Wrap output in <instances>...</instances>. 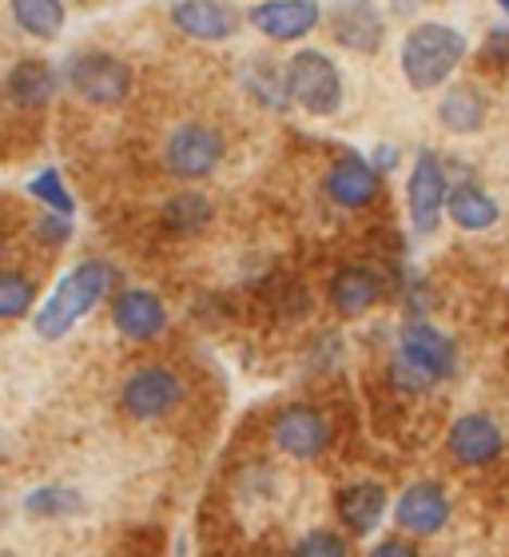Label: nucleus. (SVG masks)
<instances>
[{
	"label": "nucleus",
	"mask_w": 509,
	"mask_h": 557,
	"mask_svg": "<svg viewBox=\"0 0 509 557\" xmlns=\"http://www.w3.org/2000/svg\"><path fill=\"white\" fill-rule=\"evenodd\" d=\"M446 215H450L462 232H486V227H494V223L501 220V208L486 187L458 184L454 191H446Z\"/></svg>",
	"instance_id": "20"
},
{
	"label": "nucleus",
	"mask_w": 509,
	"mask_h": 557,
	"mask_svg": "<svg viewBox=\"0 0 509 557\" xmlns=\"http://www.w3.org/2000/svg\"><path fill=\"white\" fill-rule=\"evenodd\" d=\"M299 554H311V557H343L347 554V542L335 534V530H314V534L299 537Z\"/></svg>",
	"instance_id": "28"
},
{
	"label": "nucleus",
	"mask_w": 509,
	"mask_h": 557,
	"mask_svg": "<svg viewBox=\"0 0 509 557\" xmlns=\"http://www.w3.org/2000/svg\"><path fill=\"white\" fill-rule=\"evenodd\" d=\"M187 398V383L167 367H139L120 386V407L136 422H156L167 418Z\"/></svg>",
	"instance_id": "6"
},
{
	"label": "nucleus",
	"mask_w": 509,
	"mask_h": 557,
	"mask_svg": "<svg viewBox=\"0 0 509 557\" xmlns=\"http://www.w3.org/2000/svg\"><path fill=\"white\" fill-rule=\"evenodd\" d=\"M69 84L84 104L112 108L127 100L132 84H136V72L112 52H80V57L69 60Z\"/></svg>",
	"instance_id": "5"
},
{
	"label": "nucleus",
	"mask_w": 509,
	"mask_h": 557,
	"mask_svg": "<svg viewBox=\"0 0 509 557\" xmlns=\"http://www.w3.org/2000/svg\"><path fill=\"white\" fill-rule=\"evenodd\" d=\"M498 4H501V12H509V0H498Z\"/></svg>",
	"instance_id": "33"
},
{
	"label": "nucleus",
	"mask_w": 509,
	"mask_h": 557,
	"mask_svg": "<svg viewBox=\"0 0 509 557\" xmlns=\"http://www.w3.org/2000/svg\"><path fill=\"white\" fill-rule=\"evenodd\" d=\"M112 287H116V268L104 263V259H88L80 268H72L69 275L52 287V295L36 307V319H33L36 335L48 338V343H52V338H64L84 314L92 311L96 302L112 295Z\"/></svg>",
	"instance_id": "1"
},
{
	"label": "nucleus",
	"mask_w": 509,
	"mask_h": 557,
	"mask_svg": "<svg viewBox=\"0 0 509 557\" xmlns=\"http://www.w3.org/2000/svg\"><path fill=\"white\" fill-rule=\"evenodd\" d=\"M0 256H4V232H0Z\"/></svg>",
	"instance_id": "34"
},
{
	"label": "nucleus",
	"mask_w": 509,
	"mask_h": 557,
	"mask_svg": "<svg viewBox=\"0 0 509 557\" xmlns=\"http://www.w3.org/2000/svg\"><path fill=\"white\" fill-rule=\"evenodd\" d=\"M9 9L12 21L36 40H57L64 33V21H69L64 0H9Z\"/></svg>",
	"instance_id": "22"
},
{
	"label": "nucleus",
	"mask_w": 509,
	"mask_h": 557,
	"mask_svg": "<svg viewBox=\"0 0 509 557\" xmlns=\"http://www.w3.org/2000/svg\"><path fill=\"white\" fill-rule=\"evenodd\" d=\"M489 116V100L477 84H454L450 92L442 96L438 104V124L454 136H474Z\"/></svg>",
	"instance_id": "19"
},
{
	"label": "nucleus",
	"mask_w": 509,
	"mask_h": 557,
	"mask_svg": "<svg viewBox=\"0 0 509 557\" xmlns=\"http://www.w3.org/2000/svg\"><path fill=\"white\" fill-rule=\"evenodd\" d=\"M378 299H382V278L371 268H362V263H347V268L331 278V302L347 319L367 314Z\"/></svg>",
	"instance_id": "18"
},
{
	"label": "nucleus",
	"mask_w": 509,
	"mask_h": 557,
	"mask_svg": "<svg viewBox=\"0 0 509 557\" xmlns=\"http://www.w3.org/2000/svg\"><path fill=\"white\" fill-rule=\"evenodd\" d=\"M454 367H458V347H454V338L438 326L414 323L402 326V338H398V355L390 362V383L394 391H402V395H426L430 386L442 383V379H450Z\"/></svg>",
	"instance_id": "2"
},
{
	"label": "nucleus",
	"mask_w": 509,
	"mask_h": 557,
	"mask_svg": "<svg viewBox=\"0 0 509 557\" xmlns=\"http://www.w3.org/2000/svg\"><path fill=\"white\" fill-rule=\"evenodd\" d=\"M410 554H414V546H410V542H398V537L374 546V557H410Z\"/></svg>",
	"instance_id": "32"
},
{
	"label": "nucleus",
	"mask_w": 509,
	"mask_h": 557,
	"mask_svg": "<svg viewBox=\"0 0 509 557\" xmlns=\"http://www.w3.org/2000/svg\"><path fill=\"white\" fill-rule=\"evenodd\" d=\"M446 450L458 466H489L506 450V434L489 414H462L446 430Z\"/></svg>",
	"instance_id": "12"
},
{
	"label": "nucleus",
	"mask_w": 509,
	"mask_h": 557,
	"mask_svg": "<svg viewBox=\"0 0 509 557\" xmlns=\"http://www.w3.org/2000/svg\"><path fill=\"white\" fill-rule=\"evenodd\" d=\"M287 96L290 104H299L311 116H335L343 108V72L326 52L319 48H302L287 60Z\"/></svg>",
	"instance_id": "4"
},
{
	"label": "nucleus",
	"mask_w": 509,
	"mask_h": 557,
	"mask_svg": "<svg viewBox=\"0 0 509 557\" xmlns=\"http://www.w3.org/2000/svg\"><path fill=\"white\" fill-rule=\"evenodd\" d=\"M335 510H338V522L347 525L350 534L367 537L386 518V490L378 482H355V486H347L338 494Z\"/></svg>",
	"instance_id": "17"
},
{
	"label": "nucleus",
	"mask_w": 509,
	"mask_h": 557,
	"mask_svg": "<svg viewBox=\"0 0 509 557\" xmlns=\"http://www.w3.org/2000/svg\"><path fill=\"white\" fill-rule=\"evenodd\" d=\"M9 96L21 108H45L57 96V69L48 60H21L9 72Z\"/></svg>",
	"instance_id": "21"
},
{
	"label": "nucleus",
	"mask_w": 509,
	"mask_h": 557,
	"mask_svg": "<svg viewBox=\"0 0 509 557\" xmlns=\"http://www.w3.org/2000/svg\"><path fill=\"white\" fill-rule=\"evenodd\" d=\"M244 88L259 108H275V112H283V108L290 104L287 76H283V69H275V64H271V60H263V57L247 60Z\"/></svg>",
	"instance_id": "23"
},
{
	"label": "nucleus",
	"mask_w": 509,
	"mask_h": 557,
	"mask_svg": "<svg viewBox=\"0 0 509 557\" xmlns=\"http://www.w3.org/2000/svg\"><path fill=\"white\" fill-rule=\"evenodd\" d=\"M486 64L509 69V28H494V33L486 36Z\"/></svg>",
	"instance_id": "30"
},
{
	"label": "nucleus",
	"mask_w": 509,
	"mask_h": 557,
	"mask_svg": "<svg viewBox=\"0 0 509 557\" xmlns=\"http://www.w3.org/2000/svg\"><path fill=\"white\" fill-rule=\"evenodd\" d=\"M378 187H382V175L374 172V163L367 156H359V151L338 156L331 163V172H326V196L347 211L371 208L374 199H378Z\"/></svg>",
	"instance_id": "15"
},
{
	"label": "nucleus",
	"mask_w": 509,
	"mask_h": 557,
	"mask_svg": "<svg viewBox=\"0 0 509 557\" xmlns=\"http://www.w3.org/2000/svg\"><path fill=\"white\" fill-rule=\"evenodd\" d=\"M80 494L72 486H40L24 498V510L33 518H72V513H80Z\"/></svg>",
	"instance_id": "25"
},
{
	"label": "nucleus",
	"mask_w": 509,
	"mask_h": 557,
	"mask_svg": "<svg viewBox=\"0 0 509 557\" xmlns=\"http://www.w3.org/2000/svg\"><path fill=\"white\" fill-rule=\"evenodd\" d=\"M271 438L283 454L290 458H319L331 446V422H326L323 410L307 407V403H295V407L278 410L275 422H271Z\"/></svg>",
	"instance_id": "10"
},
{
	"label": "nucleus",
	"mask_w": 509,
	"mask_h": 557,
	"mask_svg": "<svg viewBox=\"0 0 509 557\" xmlns=\"http://www.w3.org/2000/svg\"><path fill=\"white\" fill-rule=\"evenodd\" d=\"M36 239L48 247H60V244H69V235H72V223L69 215H60V211H48V215H40L36 220Z\"/></svg>",
	"instance_id": "29"
},
{
	"label": "nucleus",
	"mask_w": 509,
	"mask_h": 557,
	"mask_svg": "<svg viewBox=\"0 0 509 557\" xmlns=\"http://www.w3.org/2000/svg\"><path fill=\"white\" fill-rule=\"evenodd\" d=\"M172 24L191 40H203V45H220V40H232L239 36V9L227 4V0H179L172 9Z\"/></svg>",
	"instance_id": "14"
},
{
	"label": "nucleus",
	"mask_w": 509,
	"mask_h": 557,
	"mask_svg": "<svg viewBox=\"0 0 509 557\" xmlns=\"http://www.w3.org/2000/svg\"><path fill=\"white\" fill-rule=\"evenodd\" d=\"M335 45L350 52H378L386 40V16L374 9L371 0H335V9L326 12Z\"/></svg>",
	"instance_id": "13"
},
{
	"label": "nucleus",
	"mask_w": 509,
	"mask_h": 557,
	"mask_svg": "<svg viewBox=\"0 0 509 557\" xmlns=\"http://www.w3.org/2000/svg\"><path fill=\"white\" fill-rule=\"evenodd\" d=\"M367 160L374 163V172L378 175H390V172H398V163H402V148H394V144H374V151L367 156Z\"/></svg>",
	"instance_id": "31"
},
{
	"label": "nucleus",
	"mask_w": 509,
	"mask_h": 557,
	"mask_svg": "<svg viewBox=\"0 0 509 557\" xmlns=\"http://www.w3.org/2000/svg\"><path fill=\"white\" fill-rule=\"evenodd\" d=\"M227 139L220 128L211 124H179L163 144V168L175 180H208L215 168L223 163Z\"/></svg>",
	"instance_id": "7"
},
{
	"label": "nucleus",
	"mask_w": 509,
	"mask_h": 557,
	"mask_svg": "<svg viewBox=\"0 0 509 557\" xmlns=\"http://www.w3.org/2000/svg\"><path fill=\"white\" fill-rule=\"evenodd\" d=\"M446 168L434 151H418L410 184H406V208H410V223L418 235H434L446 211Z\"/></svg>",
	"instance_id": "8"
},
{
	"label": "nucleus",
	"mask_w": 509,
	"mask_h": 557,
	"mask_svg": "<svg viewBox=\"0 0 509 557\" xmlns=\"http://www.w3.org/2000/svg\"><path fill=\"white\" fill-rule=\"evenodd\" d=\"M247 21L259 36L271 45H295L302 36H311L323 21V4L319 0H263L247 12Z\"/></svg>",
	"instance_id": "9"
},
{
	"label": "nucleus",
	"mask_w": 509,
	"mask_h": 557,
	"mask_svg": "<svg viewBox=\"0 0 509 557\" xmlns=\"http://www.w3.org/2000/svg\"><path fill=\"white\" fill-rule=\"evenodd\" d=\"M211 223V199L199 191H179L163 203V227H172L175 235H196Z\"/></svg>",
	"instance_id": "24"
},
{
	"label": "nucleus",
	"mask_w": 509,
	"mask_h": 557,
	"mask_svg": "<svg viewBox=\"0 0 509 557\" xmlns=\"http://www.w3.org/2000/svg\"><path fill=\"white\" fill-rule=\"evenodd\" d=\"M28 191H33V196L40 199L48 211H60V215H72V211H76V203H72V191L64 187V175H60L57 168H45V172L28 184Z\"/></svg>",
	"instance_id": "27"
},
{
	"label": "nucleus",
	"mask_w": 509,
	"mask_h": 557,
	"mask_svg": "<svg viewBox=\"0 0 509 557\" xmlns=\"http://www.w3.org/2000/svg\"><path fill=\"white\" fill-rule=\"evenodd\" d=\"M112 323L124 331L127 338L136 343H148V338H160L167 331V311H163L160 295H151L144 287H124L112 299Z\"/></svg>",
	"instance_id": "16"
},
{
	"label": "nucleus",
	"mask_w": 509,
	"mask_h": 557,
	"mask_svg": "<svg viewBox=\"0 0 509 557\" xmlns=\"http://www.w3.org/2000/svg\"><path fill=\"white\" fill-rule=\"evenodd\" d=\"M394 522L410 537H434L450 522V498L438 482H414L402 490V498L394 506Z\"/></svg>",
	"instance_id": "11"
},
{
	"label": "nucleus",
	"mask_w": 509,
	"mask_h": 557,
	"mask_svg": "<svg viewBox=\"0 0 509 557\" xmlns=\"http://www.w3.org/2000/svg\"><path fill=\"white\" fill-rule=\"evenodd\" d=\"M36 307V283L24 271H0V319H24Z\"/></svg>",
	"instance_id": "26"
},
{
	"label": "nucleus",
	"mask_w": 509,
	"mask_h": 557,
	"mask_svg": "<svg viewBox=\"0 0 509 557\" xmlns=\"http://www.w3.org/2000/svg\"><path fill=\"white\" fill-rule=\"evenodd\" d=\"M465 60V36L454 24L422 21L402 36V76L414 92H430L454 76Z\"/></svg>",
	"instance_id": "3"
}]
</instances>
